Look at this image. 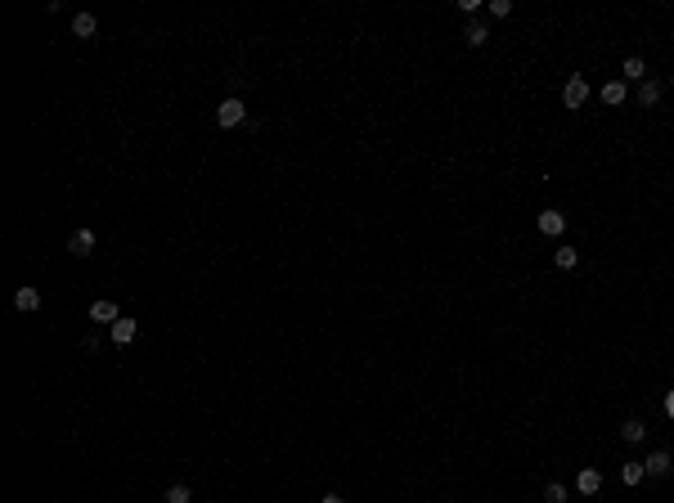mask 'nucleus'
<instances>
[{
  "label": "nucleus",
  "mask_w": 674,
  "mask_h": 503,
  "mask_svg": "<svg viewBox=\"0 0 674 503\" xmlns=\"http://www.w3.org/2000/svg\"><path fill=\"white\" fill-rule=\"evenodd\" d=\"M584 99H589V81L575 72V77H567V85H562V104H567V108H584Z\"/></svg>",
  "instance_id": "f257e3e1"
},
{
  "label": "nucleus",
  "mask_w": 674,
  "mask_h": 503,
  "mask_svg": "<svg viewBox=\"0 0 674 503\" xmlns=\"http://www.w3.org/2000/svg\"><path fill=\"white\" fill-rule=\"evenodd\" d=\"M535 225H539V234H548V238H558L562 229H567V212H558V207H544V212L535 216Z\"/></svg>",
  "instance_id": "f03ea898"
},
{
  "label": "nucleus",
  "mask_w": 674,
  "mask_h": 503,
  "mask_svg": "<svg viewBox=\"0 0 674 503\" xmlns=\"http://www.w3.org/2000/svg\"><path fill=\"white\" fill-rule=\"evenodd\" d=\"M243 117H248L243 99H220V108H216V121H220V126H239Z\"/></svg>",
  "instance_id": "7ed1b4c3"
},
{
  "label": "nucleus",
  "mask_w": 674,
  "mask_h": 503,
  "mask_svg": "<svg viewBox=\"0 0 674 503\" xmlns=\"http://www.w3.org/2000/svg\"><path fill=\"white\" fill-rule=\"evenodd\" d=\"M575 490H580V495H598V490H603V472H598V468H580Z\"/></svg>",
  "instance_id": "20e7f679"
},
{
  "label": "nucleus",
  "mask_w": 674,
  "mask_h": 503,
  "mask_svg": "<svg viewBox=\"0 0 674 503\" xmlns=\"http://www.w3.org/2000/svg\"><path fill=\"white\" fill-rule=\"evenodd\" d=\"M135 333H140V324H135L131 315H121L117 324H113V341H117V346H131V341H135Z\"/></svg>",
  "instance_id": "39448f33"
},
{
  "label": "nucleus",
  "mask_w": 674,
  "mask_h": 503,
  "mask_svg": "<svg viewBox=\"0 0 674 503\" xmlns=\"http://www.w3.org/2000/svg\"><path fill=\"white\" fill-rule=\"evenodd\" d=\"M643 468H647V476H670V472H674V459H670V454H666V449H656V454H652V459H647V463H643Z\"/></svg>",
  "instance_id": "423d86ee"
},
{
  "label": "nucleus",
  "mask_w": 674,
  "mask_h": 503,
  "mask_svg": "<svg viewBox=\"0 0 674 503\" xmlns=\"http://www.w3.org/2000/svg\"><path fill=\"white\" fill-rule=\"evenodd\" d=\"M68 252L72 256H90L95 252V234H90V229H77V234L68 238Z\"/></svg>",
  "instance_id": "0eeeda50"
},
{
  "label": "nucleus",
  "mask_w": 674,
  "mask_h": 503,
  "mask_svg": "<svg viewBox=\"0 0 674 503\" xmlns=\"http://www.w3.org/2000/svg\"><path fill=\"white\" fill-rule=\"evenodd\" d=\"M14 305H18L23 315L41 310V292H36V288H18V292H14Z\"/></svg>",
  "instance_id": "6e6552de"
},
{
  "label": "nucleus",
  "mask_w": 674,
  "mask_h": 503,
  "mask_svg": "<svg viewBox=\"0 0 674 503\" xmlns=\"http://www.w3.org/2000/svg\"><path fill=\"white\" fill-rule=\"evenodd\" d=\"M90 319H95V324H117L121 310H117L113 301H95V305H90Z\"/></svg>",
  "instance_id": "1a4fd4ad"
},
{
  "label": "nucleus",
  "mask_w": 674,
  "mask_h": 503,
  "mask_svg": "<svg viewBox=\"0 0 674 503\" xmlns=\"http://www.w3.org/2000/svg\"><path fill=\"white\" fill-rule=\"evenodd\" d=\"M95 28H100V18H95V14H77V18H72V36H81V41H90Z\"/></svg>",
  "instance_id": "9d476101"
},
{
  "label": "nucleus",
  "mask_w": 674,
  "mask_h": 503,
  "mask_svg": "<svg viewBox=\"0 0 674 503\" xmlns=\"http://www.w3.org/2000/svg\"><path fill=\"white\" fill-rule=\"evenodd\" d=\"M620 72H625V81H639V85L647 81V63H643L639 54H630V59H625V68H620Z\"/></svg>",
  "instance_id": "9b49d317"
},
{
  "label": "nucleus",
  "mask_w": 674,
  "mask_h": 503,
  "mask_svg": "<svg viewBox=\"0 0 674 503\" xmlns=\"http://www.w3.org/2000/svg\"><path fill=\"white\" fill-rule=\"evenodd\" d=\"M643 436H647V427H643L639 418H630V423H625V427H620V440H625V445H639V440H643Z\"/></svg>",
  "instance_id": "f8f14e48"
},
{
  "label": "nucleus",
  "mask_w": 674,
  "mask_h": 503,
  "mask_svg": "<svg viewBox=\"0 0 674 503\" xmlns=\"http://www.w3.org/2000/svg\"><path fill=\"white\" fill-rule=\"evenodd\" d=\"M486 36H490L486 23H468V28H463V41H468L472 50H476V45H486Z\"/></svg>",
  "instance_id": "ddd939ff"
},
{
  "label": "nucleus",
  "mask_w": 674,
  "mask_h": 503,
  "mask_svg": "<svg viewBox=\"0 0 674 503\" xmlns=\"http://www.w3.org/2000/svg\"><path fill=\"white\" fill-rule=\"evenodd\" d=\"M603 104H625V81H603Z\"/></svg>",
  "instance_id": "4468645a"
},
{
  "label": "nucleus",
  "mask_w": 674,
  "mask_h": 503,
  "mask_svg": "<svg viewBox=\"0 0 674 503\" xmlns=\"http://www.w3.org/2000/svg\"><path fill=\"white\" fill-rule=\"evenodd\" d=\"M575 261H580V252L567 248V243H562V248L553 252V265H558V269H575Z\"/></svg>",
  "instance_id": "2eb2a0df"
},
{
  "label": "nucleus",
  "mask_w": 674,
  "mask_h": 503,
  "mask_svg": "<svg viewBox=\"0 0 674 503\" xmlns=\"http://www.w3.org/2000/svg\"><path fill=\"white\" fill-rule=\"evenodd\" d=\"M656 99H661V85H656V81H643V85H639V104H643V108H656Z\"/></svg>",
  "instance_id": "dca6fc26"
},
{
  "label": "nucleus",
  "mask_w": 674,
  "mask_h": 503,
  "mask_svg": "<svg viewBox=\"0 0 674 503\" xmlns=\"http://www.w3.org/2000/svg\"><path fill=\"white\" fill-rule=\"evenodd\" d=\"M643 476H647V468H643V463H625V468H620V481H625V485H639Z\"/></svg>",
  "instance_id": "f3484780"
},
{
  "label": "nucleus",
  "mask_w": 674,
  "mask_h": 503,
  "mask_svg": "<svg viewBox=\"0 0 674 503\" xmlns=\"http://www.w3.org/2000/svg\"><path fill=\"white\" fill-rule=\"evenodd\" d=\"M544 503H567V485H562V481H548V485H544Z\"/></svg>",
  "instance_id": "a211bd4d"
},
{
  "label": "nucleus",
  "mask_w": 674,
  "mask_h": 503,
  "mask_svg": "<svg viewBox=\"0 0 674 503\" xmlns=\"http://www.w3.org/2000/svg\"><path fill=\"white\" fill-rule=\"evenodd\" d=\"M167 503H189V485H171L167 490Z\"/></svg>",
  "instance_id": "6ab92c4d"
},
{
  "label": "nucleus",
  "mask_w": 674,
  "mask_h": 503,
  "mask_svg": "<svg viewBox=\"0 0 674 503\" xmlns=\"http://www.w3.org/2000/svg\"><path fill=\"white\" fill-rule=\"evenodd\" d=\"M490 14H495V18H508V14H512V0H490Z\"/></svg>",
  "instance_id": "aec40b11"
},
{
  "label": "nucleus",
  "mask_w": 674,
  "mask_h": 503,
  "mask_svg": "<svg viewBox=\"0 0 674 503\" xmlns=\"http://www.w3.org/2000/svg\"><path fill=\"white\" fill-rule=\"evenodd\" d=\"M666 418H674V391H666Z\"/></svg>",
  "instance_id": "412c9836"
},
{
  "label": "nucleus",
  "mask_w": 674,
  "mask_h": 503,
  "mask_svg": "<svg viewBox=\"0 0 674 503\" xmlns=\"http://www.w3.org/2000/svg\"><path fill=\"white\" fill-rule=\"evenodd\" d=\"M320 503H347V499H342V495H324Z\"/></svg>",
  "instance_id": "4be33fe9"
}]
</instances>
